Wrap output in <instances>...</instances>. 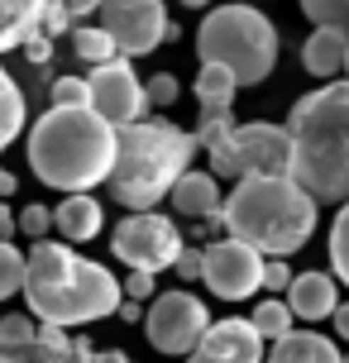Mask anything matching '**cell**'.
Listing matches in <instances>:
<instances>
[{"label": "cell", "instance_id": "cell-7", "mask_svg": "<svg viewBox=\"0 0 349 363\" xmlns=\"http://www.w3.org/2000/svg\"><path fill=\"white\" fill-rule=\"evenodd\" d=\"M211 172L230 182L292 177V134H287V125H268V120L235 125L225 144L211 148Z\"/></svg>", "mask_w": 349, "mask_h": 363}, {"label": "cell", "instance_id": "cell-9", "mask_svg": "<svg viewBox=\"0 0 349 363\" xmlns=\"http://www.w3.org/2000/svg\"><path fill=\"white\" fill-rule=\"evenodd\" d=\"M211 330V311H206L201 296H192V291H158L144 311V335L148 345L167 354V359H182L192 349L201 345V335Z\"/></svg>", "mask_w": 349, "mask_h": 363}, {"label": "cell", "instance_id": "cell-27", "mask_svg": "<svg viewBox=\"0 0 349 363\" xmlns=\"http://www.w3.org/2000/svg\"><path fill=\"white\" fill-rule=\"evenodd\" d=\"M230 129H235V115H230V110H221V115H201V125H196V148L211 153L216 144L230 139Z\"/></svg>", "mask_w": 349, "mask_h": 363}, {"label": "cell", "instance_id": "cell-14", "mask_svg": "<svg viewBox=\"0 0 349 363\" xmlns=\"http://www.w3.org/2000/svg\"><path fill=\"white\" fill-rule=\"evenodd\" d=\"M287 306H292L297 320H331L335 306H340V282L335 272H297L292 287H287Z\"/></svg>", "mask_w": 349, "mask_h": 363}, {"label": "cell", "instance_id": "cell-18", "mask_svg": "<svg viewBox=\"0 0 349 363\" xmlns=\"http://www.w3.org/2000/svg\"><path fill=\"white\" fill-rule=\"evenodd\" d=\"M263 363H345V354L335 349L331 335H316V330H292L273 345V354Z\"/></svg>", "mask_w": 349, "mask_h": 363}, {"label": "cell", "instance_id": "cell-2", "mask_svg": "<svg viewBox=\"0 0 349 363\" xmlns=\"http://www.w3.org/2000/svg\"><path fill=\"white\" fill-rule=\"evenodd\" d=\"M115 134L92 106H53L29 129V167L43 186L67 196H92V186L115 172Z\"/></svg>", "mask_w": 349, "mask_h": 363}, {"label": "cell", "instance_id": "cell-6", "mask_svg": "<svg viewBox=\"0 0 349 363\" xmlns=\"http://www.w3.org/2000/svg\"><path fill=\"white\" fill-rule=\"evenodd\" d=\"M196 53L211 67H225L239 86H258L277 67V29L254 5H216L196 29Z\"/></svg>", "mask_w": 349, "mask_h": 363}, {"label": "cell", "instance_id": "cell-44", "mask_svg": "<svg viewBox=\"0 0 349 363\" xmlns=\"http://www.w3.org/2000/svg\"><path fill=\"white\" fill-rule=\"evenodd\" d=\"M345 363H349V354H345Z\"/></svg>", "mask_w": 349, "mask_h": 363}, {"label": "cell", "instance_id": "cell-23", "mask_svg": "<svg viewBox=\"0 0 349 363\" xmlns=\"http://www.w3.org/2000/svg\"><path fill=\"white\" fill-rule=\"evenodd\" d=\"M72 48L82 62H92V67H101V62H115L120 57V48H115V38L101 29V24H77L72 29Z\"/></svg>", "mask_w": 349, "mask_h": 363}, {"label": "cell", "instance_id": "cell-25", "mask_svg": "<svg viewBox=\"0 0 349 363\" xmlns=\"http://www.w3.org/2000/svg\"><path fill=\"white\" fill-rule=\"evenodd\" d=\"M24 263H29V258L19 254L10 239H0V301L15 296V291H24Z\"/></svg>", "mask_w": 349, "mask_h": 363}, {"label": "cell", "instance_id": "cell-29", "mask_svg": "<svg viewBox=\"0 0 349 363\" xmlns=\"http://www.w3.org/2000/svg\"><path fill=\"white\" fill-rule=\"evenodd\" d=\"M15 225L38 244V239H48V230H53V211H48V206H24V216H19Z\"/></svg>", "mask_w": 349, "mask_h": 363}, {"label": "cell", "instance_id": "cell-35", "mask_svg": "<svg viewBox=\"0 0 349 363\" xmlns=\"http://www.w3.org/2000/svg\"><path fill=\"white\" fill-rule=\"evenodd\" d=\"M153 282H158L153 272H129V277L120 282V287H125V296H129V301H153Z\"/></svg>", "mask_w": 349, "mask_h": 363}, {"label": "cell", "instance_id": "cell-12", "mask_svg": "<svg viewBox=\"0 0 349 363\" xmlns=\"http://www.w3.org/2000/svg\"><path fill=\"white\" fill-rule=\"evenodd\" d=\"M206 268H201V282L221 301H249L258 287H263V263L268 258L249 249V244H239V239H216V244H206Z\"/></svg>", "mask_w": 349, "mask_h": 363}, {"label": "cell", "instance_id": "cell-28", "mask_svg": "<svg viewBox=\"0 0 349 363\" xmlns=\"http://www.w3.org/2000/svg\"><path fill=\"white\" fill-rule=\"evenodd\" d=\"M29 340H38L34 315H5L0 320V345H29Z\"/></svg>", "mask_w": 349, "mask_h": 363}, {"label": "cell", "instance_id": "cell-3", "mask_svg": "<svg viewBox=\"0 0 349 363\" xmlns=\"http://www.w3.org/2000/svg\"><path fill=\"white\" fill-rule=\"evenodd\" d=\"M292 182L316 206L349 201V82H326L287 115Z\"/></svg>", "mask_w": 349, "mask_h": 363}, {"label": "cell", "instance_id": "cell-43", "mask_svg": "<svg viewBox=\"0 0 349 363\" xmlns=\"http://www.w3.org/2000/svg\"><path fill=\"white\" fill-rule=\"evenodd\" d=\"M345 72H349V53H345Z\"/></svg>", "mask_w": 349, "mask_h": 363}, {"label": "cell", "instance_id": "cell-20", "mask_svg": "<svg viewBox=\"0 0 349 363\" xmlns=\"http://www.w3.org/2000/svg\"><path fill=\"white\" fill-rule=\"evenodd\" d=\"M235 91L239 82L225 67H211V62H201V72H196V106H201V115H221V110L235 106Z\"/></svg>", "mask_w": 349, "mask_h": 363}, {"label": "cell", "instance_id": "cell-19", "mask_svg": "<svg viewBox=\"0 0 349 363\" xmlns=\"http://www.w3.org/2000/svg\"><path fill=\"white\" fill-rule=\"evenodd\" d=\"M48 0H0V53L24 48L38 34V19H43Z\"/></svg>", "mask_w": 349, "mask_h": 363}, {"label": "cell", "instance_id": "cell-38", "mask_svg": "<svg viewBox=\"0 0 349 363\" xmlns=\"http://www.w3.org/2000/svg\"><path fill=\"white\" fill-rule=\"evenodd\" d=\"M144 301H129V296H125V301H120V311H115V315H120V320H139V325H144Z\"/></svg>", "mask_w": 349, "mask_h": 363}, {"label": "cell", "instance_id": "cell-36", "mask_svg": "<svg viewBox=\"0 0 349 363\" xmlns=\"http://www.w3.org/2000/svg\"><path fill=\"white\" fill-rule=\"evenodd\" d=\"M24 57L34 62V67H43L48 57H53V38H43V34H34L29 43H24Z\"/></svg>", "mask_w": 349, "mask_h": 363}, {"label": "cell", "instance_id": "cell-32", "mask_svg": "<svg viewBox=\"0 0 349 363\" xmlns=\"http://www.w3.org/2000/svg\"><path fill=\"white\" fill-rule=\"evenodd\" d=\"M53 106H87V77H57Z\"/></svg>", "mask_w": 349, "mask_h": 363}, {"label": "cell", "instance_id": "cell-24", "mask_svg": "<svg viewBox=\"0 0 349 363\" xmlns=\"http://www.w3.org/2000/svg\"><path fill=\"white\" fill-rule=\"evenodd\" d=\"M331 272H335V282L349 287V201L340 206V216L331 225Z\"/></svg>", "mask_w": 349, "mask_h": 363}, {"label": "cell", "instance_id": "cell-16", "mask_svg": "<svg viewBox=\"0 0 349 363\" xmlns=\"http://www.w3.org/2000/svg\"><path fill=\"white\" fill-rule=\"evenodd\" d=\"M349 53V29H311V38L301 43V67L321 82H331L335 72H345Z\"/></svg>", "mask_w": 349, "mask_h": 363}, {"label": "cell", "instance_id": "cell-10", "mask_svg": "<svg viewBox=\"0 0 349 363\" xmlns=\"http://www.w3.org/2000/svg\"><path fill=\"white\" fill-rule=\"evenodd\" d=\"M96 24L115 38L120 57H144V53H153L158 43L177 38L163 0H106V5L96 10Z\"/></svg>", "mask_w": 349, "mask_h": 363}, {"label": "cell", "instance_id": "cell-15", "mask_svg": "<svg viewBox=\"0 0 349 363\" xmlns=\"http://www.w3.org/2000/svg\"><path fill=\"white\" fill-rule=\"evenodd\" d=\"M167 201H172V211H177V216L206 220V225H211V220H221V206H225L221 177H216V172H196V167H192V172L172 186V196H167Z\"/></svg>", "mask_w": 349, "mask_h": 363}, {"label": "cell", "instance_id": "cell-42", "mask_svg": "<svg viewBox=\"0 0 349 363\" xmlns=\"http://www.w3.org/2000/svg\"><path fill=\"white\" fill-rule=\"evenodd\" d=\"M182 5H192V10H196V5H211V0H182Z\"/></svg>", "mask_w": 349, "mask_h": 363}, {"label": "cell", "instance_id": "cell-11", "mask_svg": "<svg viewBox=\"0 0 349 363\" xmlns=\"http://www.w3.org/2000/svg\"><path fill=\"white\" fill-rule=\"evenodd\" d=\"M87 106L111 129H125V125H139L144 120L148 96H144V82L129 67V57H115V62L92 67V77H87Z\"/></svg>", "mask_w": 349, "mask_h": 363}, {"label": "cell", "instance_id": "cell-37", "mask_svg": "<svg viewBox=\"0 0 349 363\" xmlns=\"http://www.w3.org/2000/svg\"><path fill=\"white\" fill-rule=\"evenodd\" d=\"M331 325H335V335H340V340H345V345H349V301H340V306H335Z\"/></svg>", "mask_w": 349, "mask_h": 363}, {"label": "cell", "instance_id": "cell-39", "mask_svg": "<svg viewBox=\"0 0 349 363\" xmlns=\"http://www.w3.org/2000/svg\"><path fill=\"white\" fill-rule=\"evenodd\" d=\"M62 5L72 10V19H82V15H96V10H101L106 0H62Z\"/></svg>", "mask_w": 349, "mask_h": 363}, {"label": "cell", "instance_id": "cell-4", "mask_svg": "<svg viewBox=\"0 0 349 363\" xmlns=\"http://www.w3.org/2000/svg\"><path fill=\"white\" fill-rule=\"evenodd\" d=\"M316 220H321L316 201L292 177L235 182V191L221 206V225L230 230V239L258 249L263 258H287L306 249V239L316 235Z\"/></svg>", "mask_w": 349, "mask_h": 363}, {"label": "cell", "instance_id": "cell-1", "mask_svg": "<svg viewBox=\"0 0 349 363\" xmlns=\"http://www.w3.org/2000/svg\"><path fill=\"white\" fill-rule=\"evenodd\" d=\"M24 258H29L24 263V301H29V315L38 325L77 330V325L115 315L120 301H125L120 277L106 263L77 258L67 244L38 239Z\"/></svg>", "mask_w": 349, "mask_h": 363}, {"label": "cell", "instance_id": "cell-17", "mask_svg": "<svg viewBox=\"0 0 349 363\" xmlns=\"http://www.w3.org/2000/svg\"><path fill=\"white\" fill-rule=\"evenodd\" d=\"M101 225H106V211H101L96 196H62V206L53 211V230L67 239V244H87V239H96Z\"/></svg>", "mask_w": 349, "mask_h": 363}, {"label": "cell", "instance_id": "cell-34", "mask_svg": "<svg viewBox=\"0 0 349 363\" xmlns=\"http://www.w3.org/2000/svg\"><path fill=\"white\" fill-rule=\"evenodd\" d=\"M201 268H206V254H201V249H192V244H187L182 258L172 263V272H177L182 282H196V277H201Z\"/></svg>", "mask_w": 349, "mask_h": 363}, {"label": "cell", "instance_id": "cell-26", "mask_svg": "<svg viewBox=\"0 0 349 363\" xmlns=\"http://www.w3.org/2000/svg\"><path fill=\"white\" fill-rule=\"evenodd\" d=\"M301 15L316 29H349V0H301Z\"/></svg>", "mask_w": 349, "mask_h": 363}, {"label": "cell", "instance_id": "cell-30", "mask_svg": "<svg viewBox=\"0 0 349 363\" xmlns=\"http://www.w3.org/2000/svg\"><path fill=\"white\" fill-rule=\"evenodd\" d=\"M144 96H148V106H172V101L182 96V86H177V77H172V72H158V77H148V82H144Z\"/></svg>", "mask_w": 349, "mask_h": 363}, {"label": "cell", "instance_id": "cell-22", "mask_svg": "<svg viewBox=\"0 0 349 363\" xmlns=\"http://www.w3.org/2000/svg\"><path fill=\"white\" fill-rule=\"evenodd\" d=\"M292 306H287V301H277V296H268V301H258L254 306V315H249V325L258 330V335H263V345H277V340H282V335H292Z\"/></svg>", "mask_w": 349, "mask_h": 363}, {"label": "cell", "instance_id": "cell-33", "mask_svg": "<svg viewBox=\"0 0 349 363\" xmlns=\"http://www.w3.org/2000/svg\"><path fill=\"white\" fill-rule=\"evenodd\" d=\"M292 277H297V272L287 268V258H268V263H263V287L273 291V296L292 287Z\"/></svg>", "mask_w": 349, "mask_h": 363}, {"label": "cell", "instance_id": "cell-41", "mask_svg": "<svg viewBox=\"0 0 349 363\" xmlns=\"http://www.w3.org/2000/svg\"><path fill=\"white\" fill-rule=\"evenodd\" d=\"M15 186H19L15 172H5V167H0V201H5V196H15Z\"/></svg>", "mask_w": 349, "mask_h": 363}, {"label": "cell", "instance_id": "cell-40", "mask_svg": "<svg viewBox=\"0 0 349 363\" xmlns=\"http://www.w3.org/2000/svg\"><path fill=\"white\" fill-rule=\"evenodd\" d=\"M15 235V216H10V206L0 201V239H10Z\"/></svg>", "mask_w": 349, "mask_h": 363}, {"label": "cell", "instance_id": "cell-13", "mask_svg": "<svg viewBox=\"0 0 349 363\" xmlns=\"http://www.w3.org/2000/svg\"><path fill=\"white\" fill-rule=\"evenodd\" d=\"M268 349H263V335H258L249 320H211V330L201 335V345L187 354V363H263Z\"/></svg>", "mask_w": 349, "mask_h": 363}, {"label": "cell", "instance_id": "cell-31", "mask_svg": "<svg viewBox=\"0 0 349 363\" xmlns=\"http://www.w3.org/2000/svg\"><path fill=\"white\" fill-rule=\"evenodd\" d=\"M62 29H77V24H72V10H67L62 0H48V5H43V19H38V34L53 38V34H62Z\"/></svg>", "mask_w": 349, "mask_h": 363}, {"label": "cell", "instance_id": "cell-21", "mask_svg": "<svg viewBox=\"0 0 349 363\" xmlns=\"http://www.w3.org/2000/svg\"><path fill=\"white\" fill-rule=\"evenodd\" d=\"M24 120H29V106H24V91L5 67H0V148H10L24 134Z\"/></svg>", "mask_w": 349, "mask_h": 363}, {"label": "cell", "instance_id": "cell-8", "mask_svg": "<svg viewBox=\"0 0 349 363\" xmlns=\"http://www.w3.org/2000/svg\"><path fill=\"white\" fill-rule=\"evenodd\" d=\"M182 230L172 225L167 216H158V211H139V216H125L120 225H115L111 235V254L125 263L129 272H158L172 268L177 258H182Z\"/></svg>", "mask_w": 349, "mask_h": 363}, {"label": "cell", "instance_id": "cell-5", "mask_svg": "<svg viewBox=\"0 0 349 363\" xmlns=\"http://www.w3.org/2000/svg\"><path fill=\"white\" fill-rule=\"evenodd\" d=\"M115 134H120V148H115V172L106 186L129 216L153 211L192 172L196 134H187L172 120H139V125H125Z\"/></svg>", "mask_w": 349, "mask_h": 363}]
</instances>
